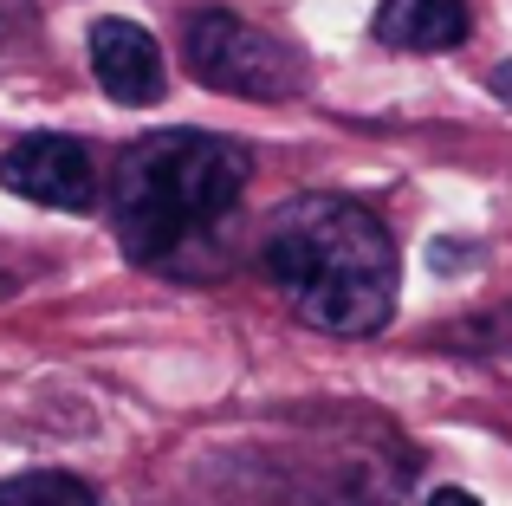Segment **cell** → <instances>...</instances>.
Returning <instances> with one entry per match:
<instances>
[{"mask_svg": "<svg viewBox=\"0 0 512 506\" xmlns=\"http://www.w3.org/2000/svg\"><path fill=\"white\" fill-rule=\"evenodd\" d=\"M253 182V156L214 130H156L111 163V234L150 273L201 279Z\"/></svg>", "mask_w": 512, "mask_h": 506, "instance_id": "obj_1", "label": "cell"}, {"mask_svg": "<svg viewBox=\"0 0 512 506\" xmlns=\"http://www.w3.org/2000/svg\"><path fill=\"white\" fill-rule=\"evenodd\" d=\"M493 91H500V104H512V65H500V72H493Z\"/></svg>", "mask_w": 512, "mask_h": 506, "instance_id": "obj_9", "label": "cell"}, {"mask_svg": "<svg viewBox=\"0 0 512 506\" xmlns=\"http://www.w3.org/2000/svg\"><path fill=\"white\" fill-rule=\"evenodd\" d=\"M428 506H480V500H474V494H461V487H441V494L428 500Z\"/></svg>", "mask_w": 512, "mask_h": 506, "instance_id": "obj_8", "label": "cell"}, {"mask_svg": "<svg viewBox=\"0 0 512 506\" xmlns=\"http://www.w3.org/2000/svg\"><path fill=\"white\" fill-rule=\"evenodd\" d=\"M260 266L292 318L331 338H370L396 318L402 253L350 195H292L260 234Z\"/></svg>", "mask_w": 512, "mask_h": 506, "instance_id": "obj_2", "label": "cell"}, {"mask_svg": "<svg viewBox=\"0 0 512 506\" xmlns=\"http://www.w3.org/2000/svg\"><path fill=\"white\" fill-rule=\"evenodd\" d=\"M0 506H104L78 474H13L0 481Z\"/></svg>", "mask_w": 512, "mask_h": 506, "instance_id": "obj_7", "label": "cell"}, {"mask_svg": "<svg viewBox=\"0 0 512 506\" xmlns=\"http://www.w3.org/2000/svg\"><path fill=\"white\" fill-rule=\"evenodd\" d=\"M370 33L389 52H454L474 33V13L467 0H383Z\"/></svg>", "mask_w": 512, "mask_h": 506, "instance_id": "obj_6", "label": "cell"}, {"mask_svg": "<svg viewBox=\"0 0 512 506\" xmlns=\"http://www.w3.org/2000/svg\"><path fill=\"white\" fill-rule=\"evenodd\" d=\"M0 189L20 195V202H39V208L85 215V208L98 202V163H91V150L78 137L33 130V137H20L0 156Z\"/></svg>", "mask_w": 512, "mask_h": 506, "instance_id": "obj_4", "label": "cell"}, {"mask_svg": "<svg viewBox=\"0 0 512 506\" xmlns=\"http://www.w3.org/2000/svg\"><path fill=\"white\" fill-rule=\"evenodd\" d=\"M182 59L188 72L201 78L208 91H227V98H253V104H279L305 85V65L286 39L247 26L240 13H195L182 33Z\"/></svg>", "mask_w": 512, "mask_h": 506, "instance_id": "obj_3", "label": "cell"}, {"mask_svg": "<svg viewBox=\"0 0 512 506\" xmlns=\"http://www.w3.org/2000/svg\"><path fill=\"white\" fill-rule=\"evenodd\" d=\"M91 78H98L117 104H156L163 85H169L163 46H156L137 20H98L91 26Z\"/></svg>", "mask_w": 512, "mask_h": 506, "instance_id": "obj_5", "label": "cell"}]
</instances>
